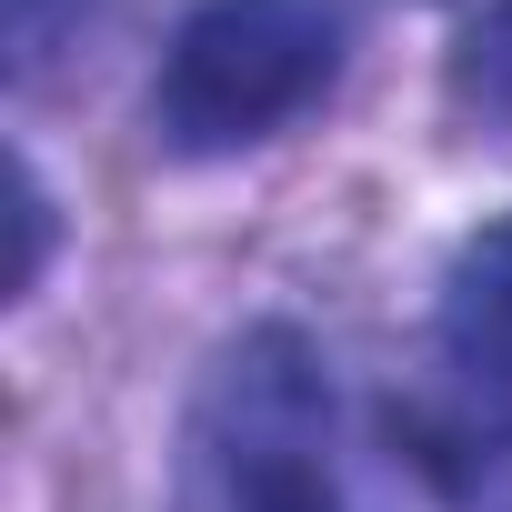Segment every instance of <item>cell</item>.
I'll return each instance as SVG.
<instances>
[{"label":"cell","mask_w":512,"mask_h":512,"mask_svg":"<svg viewBox=\"0 0 512 512\" xmlns=\"http://www.w3.org/2000/svg\"><path fill=\"white\" fill-rule=\"evenodd\" d=\"M332 432L342 412H332L322 342L292 322H251L191 382L171 512H352Z\"/></svg>","instance_id":"cell-1"},{"label":"cell","mask_w":512,"mask_h":512,"mask_svg":"<svg viewBox=\"0 0 512 512\" xmlns=\"http://www.w3.org/2000/svg\"><path fill=\"white\" fill-rule=\"evenodd\" d=\"M342 81L332 0H191L151 81V141L171 161H231L282 141Z\"/></svg>","instance_id":"cell-2"},{"label":"cell","mask_w":512,"mask_h":512,"mask_svg":"<svg viewBox=\"0 0 512 512\" xmlns=\"http://www.w3.org/2000/svg\"><path fill=\"white\" fill-rule=\"evenodd\" d=\"M392 442L442 512H512V412H492V392L482 402H402Z\"/></svg>","instance_id":"cell-3"},{"label":"cell","mask_w":512,"mask_h":512,"mask_svg":"<svg viewBox=\"0 0 512 512\" xmlns=\"http://www.w3.org/2000/svg\"><path fill=\"white\" fill-rule=\"evenodd\" d=\"M432 332L452 352V372L492 402H512V211L482 221L462 251H452V272H442V302H432Z\"/></svg>","instance_id":"cell-4"},{"label":"cell","mask_w":512,"mask_h":512,"mask_svg":"<svg viewBox=\"0 0 512 512\" xmlns=\"http://www.w3.org/2000/svg\"><path fill=\"white\" fill-rule=\"evenodd\" d=\"M452 111L512 141V0H482L452 41Z\"/></svg>","instance_id":"cell-5"},{"label":"cell","mask_w":512,"mask_h":512,"mask_svg":"<svg viewBox=\"0 0 512 512\" xmlns=\"http://www.w3.org/2000/svg\"><path fill=\"white\" fill-rule=\"evenodd\" d=\"M101 0H0V51H11V81H41L81 31H91Z\"/></svg>","instance_id":"cell-6"},{"label":"cell","mask_w":512,"mask_h":512,"mask_svg":"<svg viewBox=\"0 0 512 512\" xmlns=\"http://www.w3.org/2000/svg\"><path fill=\"white\" fill-rule=\"evenodd\" d=\"M11 231H21V251H11V282L0 292H41V262H51V191H41V171L31 161H11Z\"/></svg>","instance_id":"cell-7"}]
</instances>
